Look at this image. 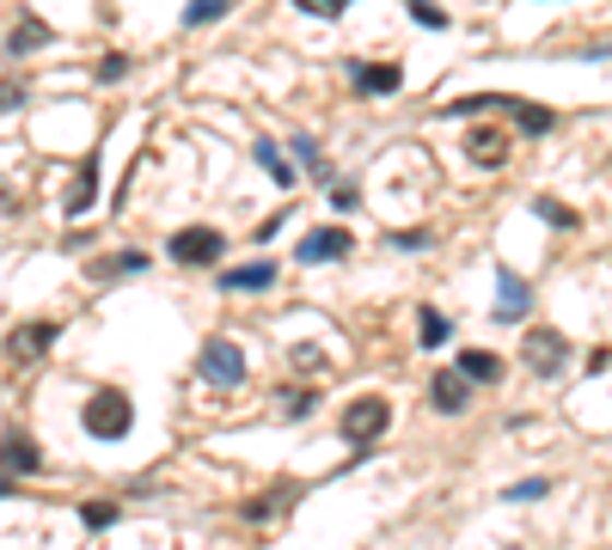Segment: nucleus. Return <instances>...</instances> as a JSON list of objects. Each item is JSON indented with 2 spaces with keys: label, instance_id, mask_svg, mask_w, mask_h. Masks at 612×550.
Wrapping results in <instances>:
<instances>
[{
  "label": "nucleus",
  "instance_id": "obj_1",
  "mask_svg": "<svg viewBox=\"0 0 612 550\" xmlns=\"http://www.w3.org/2000/svg\"><path fill=\"white\" fill-rule=\"evenodd\" d=\"M80 428H86L92 441H122L129 428H136V404L117 392V385H105V392L86 397V410H80Z\"/></svg>",
  "mask_w": 612,
  "mask_h": 550
},
{
  "label": "nucleus",
  "instance_id": "obj_2",
  "mask_svg": "<svg viewBox=\"0 0 612 550\" xmlns=\"http://www.w3.org/2000/svg\"><path fill=\"white\" fill-rule=\"evenodd\" d=\"M386 422H392V404H386L380 392H367V397H355L350 410H343V441H350V446H374L386 434Z\"/></svg>",
  "mask_w": 612,
  "mask_h": 550
},
{
  "label": "nucleus",
  "instance_id": "obj_3",
  "mask_svg": "<svg viewBox=\"0 0 612 550\" xmlns=\"http://www.w3.org/2000/svg\"><path fill=\"white\" fill-rule=\"evenodd\" d=\"M197 367H202V380L209 385H245V349L233 343V336H209L202 355H197Z\"/></svg>",
  "mask_w": 612,
  "mask_h": 550
},
{
  "label": "nucleus",
  "instance_id": "obj_4",
  "mask_svg": "<svg viewBox=\"0 0 612 550\" xmlns=\"http://www.w3.org/2000/svg\"><path fill=\"white\" fill-rule=\"evenodd\" d=\"M520 361L533 367L539 380H557L569 367V343L557 331H527V343H520Z\"/></svg>",
  "mask_w": 612,
  "mask_h": 550
},
{
  "label": "nucleus",
  "instance_id": "obj_5",
  "mask_svg": "<svg viewBox=\"0 0 612 550\" xmlns=\"http://www.w3.org/2000/svg\"><path fill=\"white\" fill-rule=\"evenodd\" d=\"M221 251H227V239H221L214 227H184V232H172V258L190 263V270H197V263H221Z\"/></svg>",
  "mask_w": 612,
  "mask_h": 550
},
{
  "label": "nucleus",
  "instance_id": "obj_6",
  "mask_svg": "<svg viewBox=\"0 0 612 550\" xmlns=\"http://www.w3.org/2000/svg\"><path fill=\"white\" fill-rule=\"evenodd\" d=\"M428 397H435V410L442 416H459L466 404H472V380H466L459 367H442V373L428 380Z\"/></svg>",
  "mask_w": 612,
  "mask_h": 550
},
{
  "label": "nucleus",
  "instance_id": "obj_7",
  "mask_svg": "<svg viewBox=\"0 0 612 550\" xmlns=\"http://www.w3.org/2000/svg\"><path fill=\"white\" fill-rule=\"evenodd\" d=\"M350 227H313V232H306V239H301V263H337V258H343V251H350Z\"/></svg>",
  "mask_w": 612,
  "mask_h": 550
},
{
  "label": "nucleus",
  "instance_id": "obj_8",
  "mask_svg": "<svg viewBox=\"0 0 612 550\" xmlns=\"http://www.w3.org/2000/svg\"><path fill=\"white\" fill-rule=\"evenodd\" d=\"M527 306H533V288L515 270H496V319L515 324V319H527Z\"/></svg>",
  "mask_w": 612,
  "mask_h": 550
},
{
  "label": "nucleus",
  "instance_id": "obj_9",
  "mask_svg": "<svg viewBox=\"0 0 612 550\" xmlns=\"http://www.w3.org/2000/svg\"><path fill=\"white\" fill-rule=\"evenodd\" d=\"M44 465V453H37V441H31L25 428H7V441H0V471L19 477V471H37Z\"/></svg>",
  "mask_w": 612,
  "mask_h": 550
},
{
  "label": "nucleus",
  "instance_id": "obj_10",
  "mask_svg": "<svg viewBox=\"0 0 612 550\" xmlns=\"http://www.w3.org/2000/svg\"><path fill=\"white\" fill-rule=\"evenodd\" d=\"M92 196H98V153H86V159H80L74 183H68V196H61L68 220H74V214H86V208H92Z\"/></svg>",
  "mask_w": 612,
  "mask_h": 550
},
{
  "label": "nucleus",
  "instance_id": "obj_11",
  "mask_svg": "<svg viewBox=\"0 0 612 550\" xmlns=\"http://www.w3.org/2000/svg\"><path fill=\"white\" fill-rule=\"evenodd\" d=\"M466 153H472V166L496 171L508 159V135L503 129H466Z\"/></svg>",
  "mask_w": 612,
  "mask_h": 550
},
{
  "label": "nucleus",
  "instance_id": "obj_12",
  "mask_svg": "<svg viewBox=\"0 0 612 550\" xmlns=\"http://www.w3.org/2000/svg\"><path fill=\"white\" fill-rule=\"evenodd\" d=\"M350 80H355L362 92H380V98H386V92L404 86V68H398V61H374V68H367V61H355Z\"/></svg>",
  "mask_w": 612,
  "mask_h": 550
},
{
  "label": "nucleus",
  "instance_id": "obj_13",
  "mask_svg": "<svg viewBox=\"0 0 612 550\" xmlns=\"http://www.w3.org/2000/svg\"><path fill=\"white\" fill-rule=\"evenodd\" d=\"M49 343H56V324H49V319H37V324H19L7 349H13V361H37V355H44Z\"/></svg>",
  "mask_w": 612,
  "mask_h": 550
},
{
  "label": "nucleus",
  "instance_id": "obj_14",
  "mask_svg": "<svg viewBox=\"0 0 612 550\" xmlns=\"http://www.w3.org/2000/svg\"><path fill=\"white\" fill-rule=\"evenodd\" d=\"M221 288H227V294L275 288V263H239V270H221Z\"/></svg>",
  "mask_w": 612,
  "mask_h": 550
},
{
  "label": "nucleus",
  "instance_id": "obj_15",
  "mask_svg": "<svg viewBox=\"0 0 612 550\" xmlns=\"http://www.w3.org/2000/svg\"><path fill=\"white\" fill-rule=\"evenodd\" d=\"M496 105H503L508 117H515L520 129H527V135H551V122H557L545 105H533V98H496Z\"/></svg>",
  "mask_w": 612,
  "mask_h": 550
},
{
  "label": "nucleus",
  "instance_id": "obj_16",
  "mask_svg": "<svg viewBox=\"0 0 612 550\" xmlns=\"http://www.w3.org/2000/svg\"><path fill=\"white\" fill-rule=\"evenodd\" d=\"M459 373H466L472 385H496V380H503V361L484 355V349H466V355H459Z\"/></svg>",
  "mask_w": 612,
  "mask_h": 550
},
{
  "label": "nucleus",
  "instance_id": "obj_17",
  "mask_svg": "<svg viewBox=\"0 0 612 550\" xmlns=\"http://www.w3.org/2000/svg\"><path fill=\"white\" fill-rule=\"evenodd\" d=\"M49 44V25L44 19H19L13 37H7V56H25V49H44Z\"/></svg>",
  "mask_w": 612,
  "mask_h": 550
},
{
  "label": "nucleus",
  "instance_id": "obj_18",
  "mask_svg": "<svg viewBox=\"0 0 612 550\" xmlns=\"http://www.w3.org/2000/svg\"><path fill=\"white\" fill-rule=\"evenodd\" d=\"M258 166L270 171V178L282 183V190H289V183H294V166H289V159H282V147H275V141H258Z\"/></svg>",
  "mask_w": 612,
  "mask_h": 550
},
{
  "label": "nucleus",
  "instance_id": "obj_19",
  "mask_svg": "<svg viewBox=\"0 0 612 550\" xmlns=\"http://www.w3.org/2000/svg\"><path fill=\"white\" fill-rule=\"evenodd\" d=\"M227 7L233 0H190V7H184V25L202 31V25H214V19H227Z\"/></svg>",
  "mask_w": 612,
  "mask_h": 550
},
{
  "label": "nucleus",
  "instance_id": "obj_20",
  "mask_svg": "<svg viewBox=\"0 0 612 550\" xmlns=\"http://www.w3.org/2000/svg\"><path fill=\"white\" fill-rule=\"evenodd\" d=\"M136 270H148V258H141V251H122V258H110V263H92V275H98V282H110V275H136Z\"/></svg>",
  "mask_w": 612,
  "mask_h": 550
},
{
  "label": "nucleus",
  "instance_id": "obj_21",
  "mask_svg": "<svg viewBox=\"0 0 612 550\" xmlns=\"http://www.w3.org/2000/svg\"><path fill=\"white\" fill-rule=\"evenodd\" d=\"M294 153H301V166L313 171V178H331V166H325V153H319V141H313V135H294Z\"/></svg>",
  "mask_w": 612,
  "mask_h": 550
},
{
  "label": "nucleus",
  "instance_id": "obj_22",
  "mask_svg": "<svg viewBox=\"0 0 612 550\" xmlns=\"http://www.w3.org/2000/svg\"><path fill=\"white\" fill-rule=\"evenodd\" d=\"M117 514H122L117 502H86V507H80V519H86V533H105V526H110Z\"/></svg>",
  "mask_w": 612,
  "mask_h": 550
},
{
  "label": "nucleus",
  "instance_id": "obj_23",
  "mask_svg": "<svg viewBox=\"0 0 612 550\" xmlns=\"http://www.w3.org/2000/svg\"><path fill=\"white\" fill-rule=\"evenodd\" d=\"M533 208H539V214H545L551 227H576V208H564V202H551V196H539V202H533Z\"/></svg>",
  "mask_w": 612,
  "mask_h": 550
},
{
  "label": "nucleus",
  "instance_id": "obj_24",
  "mask_svg": "<svg viewBox=\"0 0 612 550\" xmlns=\"http://www.w3.org/2000/svg\"><path fill=\"white\" fill-rule=\"evenodd\" d=\"M545 489H551L545 477H527V483H508L503 495H508V502H539V495H545Z\"/></svg>",
  "mask_w": 612,
  "mask_h": 550
},
{
  "label": "nucleus",
  "instance_id": "obj_25",
  "mask_svg": "<svg viewBox=\"0 0 612 550\" xmlns=\"http://www.w3.org/2000/svg\"><path fill=\"white\" fill-rule=\"evenodd\" d=\"M423 343H428V349H442V343H447V319L435 312V306L423 312Z\"/></svg>",
  "mask_w": 612,
  "mask_h": 550
},
{
  "label": "nucleus",
  "instance_id": "obj_26",
  "mask_svg": "<svg viewBox=\"0 0 612 550\" xmlns=\"http://www.w3.org/2000/svg\"><path fill=\"white\" fill-rule=\"evenodd\" d=\"M294 7H301V13H313V19H343V7H350V0H294Z\"/></svg>",
  "mask_w": 612,
  "mask_h": 550
},
{
  "label": "nucleus",
  "instance_id": "obj_27",
  "mask_svg": "<svg viewBox=\"0 0 612 550\" xmlns=\"http://www.w3.org/2000/svg\"><path fill=\"white\" fill-rule=\"evenodd\" d=\"M294 367H301V373H313V367H325L319 343H294Z\"/></svg>",
  "mask_w": 612,
  "mask_h": 550
},
{
  "label": "nucleus",
  "instance_id": "obj_28",
  "mask_svg": "<svg viewBox=\"0 0 612 550\" xmlns=\"http://www.w3.org/2000/svg\"><path fill=\"white\" fill-rule=\"evenodd\" d=\"M306 410H313V392H301V385L282 392V416H306Z\"/></svg>",
  "mask_w": 612,
  "mask_h": 550
},
{
  "label": "nucleus",
  "instance_id": "obj_29",
  "mask_svg": "<svg viewBox=\"0 0 612 550\" xmlns=\"http://www.w3.org/2000/svg\"><path fill=\"white\" fill-rule=\"evenodd\" d=\"M122 74H129V56H105V61H98V80H105V86H110V80H122Z\"/></svg>",
  "mask_w": 612,
  "mask_h": 550
},
{
  "label": "nucleus",
  "instance_id": "obj_30",
  "mask_svg": "<svg viewBox=\"0 0 612 550\" xmlns=\"http://www.w3.org/2000/svg\"><path fill=\"white\" fill-rule=\"evenodd\" d=\"M411 19H423L428 31H442V25H447V13H435V7H428V0H411Z\"/></svg>",
  "mask_w": 612,
  "mask_h": 550
},
{
  "label": "nucleus",
  "instance_id": "obj_31",
  "mask_svg": "<svg viewBox=\"0 0 612 550\" xmlns=\"http://www.w3.org/2000/svg\"><path fill=\"white\" fill-rule=\"evenodd\" d=\"M392 244H398V251H423L428 232H392Z\"/></svg>",
  "mask_w": 612,
  "mask_h": 550
},
{
  "label": "nucleus",
  "instance_id": "obj_32",
  "mask_svg": "<svg viewBox=\"0 0 612 550\" xmlns=\"http://www.w3.org/2000/svg\"><path fill=\"white\" fill-rule=\"evenodd\" d=\"M7 495H13V477H7V471H0V502H7Z\"/></svg>",
  "mask_w": 612,
  "mask_h": 550
}]
</instances>
